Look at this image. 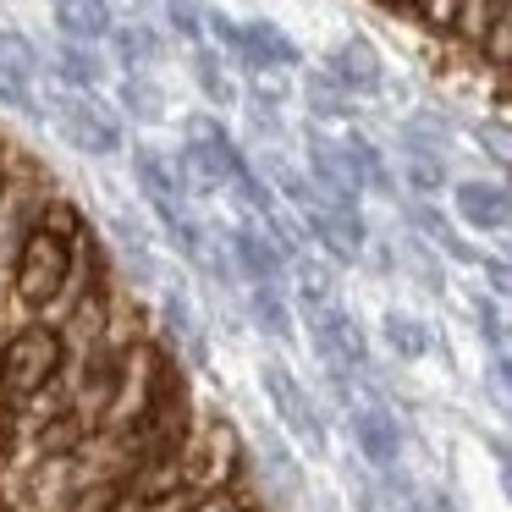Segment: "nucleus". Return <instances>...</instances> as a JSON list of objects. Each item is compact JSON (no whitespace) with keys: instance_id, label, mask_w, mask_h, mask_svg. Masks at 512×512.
I'll use <instances>...</instances> for the list:
<instances>
[{"instance_id":"8","label":"nucleus","mask_w":512,"mask_h":512,"mask_svg":"<svg viewBox=\"0 0 512 512\" xmlns=\"http://www.w3.org/2000/svg\"><path fill=\"white\" fill-rule=\"evenodd\" d=\"M265 397H270V408H276V419L287 424V435H298V441H309V446H325V430H320V413H314V402H309V391L292 380V369L287 364H265Z\"/></svg>"},{"instance_id":"6","label":"nucleus","mask_w":512,"mask_h":512,"mask_svg":"<svg viewBox=\"0 0 512 512\" xmlns=\"http://www.w3.org/2000/svg\"><path fill=\"white\" fill-rule=\"evenodd\" d=\"M452 210L468 232L479 237H507L512 226V193L501 177H463L452 182Z\"/></svg>"},{"instance_id":"7","label":"nucleus","mask_w":512,"mask_h":512,"mask_svg":"<svg viewBox=\"0 0 512 512\" xmlns=\"http://www.w3.org/2000/svg\"><path fill=\"white\" fill-rule=\"evenodd\" d=\"M226 259H232L237 281H248V287L287 292V259L276 254V243L259 226H232L226 232Z\"/></svg>"},{"instance_id":"35","label":"nucleus","mask_w":512,"mask_h":512,"mask_svg":"<svg viewBox=\"0 0 512 512\" xmlns=\"http://www.w3.org/2000/svg\"><path fill=\"white\" fill-rule=\"evenodd\" d=\"M12 413H6V397H0V452H6V441H12Z\"/></svg>"},{"instance_id":"33","label":"nucleus","mask_w":512,"mask_h":512,"mask_svg":"<svg viewBox=\"0 0 512 512\" xmlns=\"http://www.w3.org/2000/svg\"><path fill=\"white\" fill-rule=\"evenodd\" d=\"M479 270H485V276H490V298H507V259H501V254H490L485 259V265H479Z\"/></svg>"},{"instance_id":"4","label":"nucleus","mask_w":512,"mask_h":512,"mask_svg":"<svg viewBox=\"0 0 512 512\" xmlns=\"http://www.w3.org/2000/svg\"><path fill=\"white\" fill-rule=\"evenodd\" d=\"M61 358H67V347H61V336L50 325L12 331L0 342V397H28V391H39L45 380H56Z\"/></svg>"},{"instance_id":"30","label":"nucleus","mask_w":512,"mask_h":512,"mask_svg":"<svg viewBox=\"0 0 512 512\" xmlns=\"http://www.w3.org/2000/svg\"><path fill=\"white\" fill-rule=\"evenodd\" d=\"M479 336H485L490 353H507V320H501V303L496 298H479Z\"/></svg>"},{"instance_id":"1","label":"nucleus","mask_w":512,"mask_h":512,"mask_svg":"<svg viewBox=\"0 0 512 512\" xmlns=\"http://www.w3.org/2000/svg\"><path fill=\"white\" fill-rule=\"evenodd\" d=\"M248 479V457H243V435L226 419H204L188 430V446H182V485L193 496H210V490L243 485Z\"/></svg>"},{"instance_id":"23","label":"nucleus","mask_w":512,"mask_h":512,"mask_svg":"<svg viewBox=\"0 0 512 512\" xmlns=\"http://www.w3.org/2000/svg\"><path fill=\"white\" fill-rule=\"evenodd\" d=\"M496 12H512V0H457V12H452V28L446 34L463 39V45L479 50V39H485V28L496 23Z\"/></svg>"},{"instance_id":"11","label":"nucleus","mask_w":512,"mask_h":512,"mask_svg":"<svg viewBox=\"0 0 512 512\" xmlns=\"http://www.w3.org/2000/svg\"><path fill=\"white\" fill-rule=\"evenodd\" d=\"M336 155H342V166L353 171L358 193H380V199H397V177H391L386 155H380L375 144H369L358 127H342V138H336Z\"/></svg>"},{"instance_id":"10","label":"nucleus","mask_w":512,"mask_h":512,"mask_svg":"<svg viewBox=\"0 0 512 512\" xmlns=\"http://www.w3.org/2000/svg\"><path fill=\"white\" fill-rule=\"evenodd\" d=\"M133 182H138V193H144L149 215H155L160 226L177 221V215H188V199H182V188H177V177H171V160L166 155H155V149L138 144L133 149Z\"/></svg>"},{"instance_id":"12","label":"nucleus","mask_w":512,"mask_h":512,"mask_svg":"<svg viewBox=\"0 0 512 512\" xmlns=\"http://www.w3.org/2000/svg\"><path fill=\"white\" fill-rule=\"evenodd\" d=\"M353 413V441L369 468H391L402 457V424L391 408H347Z\"/></svg>"},{"instance_id":"36","label":"nucleus","mask_w":512,"mask_h":512,"mask_svg":"<svg viewBox=\"0 0 512 512\" xmlns=\"http://www.w3.org/2000/svg\"><path fill=\"white\" fill-rule=\"evenodd\" d=\"M375 6H391V12H402V6H408V0H375Z\"/></svg>"},{"instance_id":"9","label":"nucleus","mask_w":512,"mask_h":512,"mask_svg":"<svg viewBox=\"0 0 512 512\" xmlns=\"http://www.w3.org/2000/svg\"><path fill=\"white\" fill-rule=\"evenodd\" d=\"M237 28H243V50H237L232 67H243V78H254V72H298L303 67V50L292 45L270 17H254V23H237Z\"/></svg>"},{"instance_id":"5","label":"nucleus","mask_w":512,"mask_h":512,"mask_svg":"<svg viewBox=\"0 0 512 512\" xmlns=\"http://www.w3.org/2000/svg\"><path fill=\"white\" fill-rule=\"evenodd\" d=\"M320 72L347 94V100H380V94H386V61H380V50L369 45L364 34H353V39L325 50Z\"/></svg>"},{"instance_id":"2","label":"nucleus","mask_w":512,"mask_h":512,"mask_svg":"<svg viewBox=\"0 0 512 512\" xmlns=\"http://www.w3.org/2000/svg\"><path fill=\"white\" fill-rule=\"evenodd\" d=\"M45 116L56 122V133L67 138V149L89 160H116L127 149V133H122V116L100 100V94H50Z\"/></svg>"},{"instance_id":"27","label":"nucleus","mask_w":512,"mask_h":512,"mask_svg":"<svg viewBox=\"0 0 512 512\" xmlns=\"http://www.w3.org/2000/svg\"><path fill=\"white\" fill-rule=\"evenodd\" d=\"M402 177L419 199H435L441 188H452V171H446L441 155H402Z\"/></svg>"},{"instance_id":"13","label":"nucleus","mask_w":512,"mask_h":512,"mask_svg":"<svg viewBox=\"0 0 512 512\" xmlns=\"http://www.w3.org/2000/svg\"><path fill=\"white\" fill-rule=\"evenodd\" d=\"M50 12H56L61 39H72V45H105L116 28L111 0H50Z\"/></svg>"},{"instance_id":"15","label":"nucleus","mask_w":512,"mask_h":512,"mask_svg":"<svg viewBox=\"0 0 512 512\" xmlns=\"http://www.w3.org/2000/svg\"><path fill=\"white\" fill-rule=\"evenodd\" d=\"M408 221H413V226H419V232H424V237H430V243H435V248H441V254H446V259H457V265H485V254H479V248H468V243H463V237H457V226H452V221H446V215H441V210H435V204H424V199H413V204H408Z\"/></svg>"},{"instance_id":"28","label":"nucleus","mask_w":512,"mask_h":512,"mask_svg":"<svg viewBox=\"0 0 512 512\" xmlns=\"http://www.w3.org/2000/svg\"><path fill=\"white\" fill-rule=\"evenodd\" d=\"M479 56L490 61L496 78H507V67H512V12H496V23L485 28V39H479Z\"/></svg>"},{"instance_id":"16","label":"nucleus","mask_w":512,"mask_h":512,"mask_svg":"<svg viewBox=\"0 0 512 512\" xmlns=\"http://www.w3.org/2000/svg\"><path fill=\"white\" fill-rule=\"evenodd\" d=\"M193 83H199V94L215 105V111H232V105H243V89H237V78L226 72V61L215 56V50H204V45H193Z\"/></svg>"},{"instance_id":"24","label":"nucleus","mask_w":512,"mask_h":512,"mask_svg":"<svg viewBox=\"0 0 512 512\" xmlns=\"http://www.w3.org/2000/svg\"><path fill=\"white\" fill-rule=\"evenodd\" d=\"M380 336H386V347L402 358V364H413V358L430 353V331H424L413 314H397V309H391L386 320H380Z\"/></svg>"},{"instance_id":"34","label":"nucleus","mask_w":512,"mask_h":512,"mask_svg":"<svg viewBox=\"0 0 512 512\" xmlns=\"http://www.w3.org/2000/svg\"><path fill=\"white\" fill-rule=\"evenodd\" d=\"M490 397L507 402V353H490Z\"/></svg>"},{"instance_id":"26","label":"nucleus","mask_w":512,"mask_h":512,"mask_svg":"<svg viewBox=\"0 0 512 512\" xmlns=\"http://www.w3.org/2000/svg\"><path fill=\"white\" fill-rule=\"evenodd\" d=\"M265 171H270V182H276V193H287V204L292 210H303V204H314V188H309V177L298 171V160H287L281 149H265Z\"/></svg>"},{"instance_id":"22","label":"nucleus","mask_w":512,"mask_h":512,"mask_svg":"<svg viewBox=\"0 0 512 512\" xmlns=\"http://www.w3.org/2000/svg\"><path fill=\"white\" fill-rule=\"evenodd\" d=\"M248 314H254V325L270 336V342H292V309H287V292L248 287Z\"/></svg>"},{"instance_id":"17","label":"nucleus","mask_w":512,"mask_h":512,"mask_svg":"<svg viewBox=\"0 0 512 512\" xmlns=\"http://www.w3.org/2000/svg\"><path fill=\"white\" fill-rule=\"evenodd\" d=\"M39 72H45V56H39L34 39L17 34V28H0V78H6V83H23V89H34Z\"/></svg>"},{"instance_id":"29","label":"nucleus","mask_w":512,"mask_h":512,"mask_svg":"<svg viewBox=\"0 0 512 512\" xmlns=\"http://www.w3.org/2000/svg\"><path fill=\"white\" fill-rule=\"evenodd\" d=\"M160 12H166V28L182 45H204V12L193 0H160Z\"/></svg>"},{"instance_id":"32","label":"nucleus","mask_w":512,"mask_h":512,"mask_svg":"<svg viewBox=\"0 0 512 512\" xmlns=\"http://www.w3.org/2000/svg\"><path fill=\"white\" fill-rule=\"evenodd\" d=\"M408 12L419 17L424 28H435V34H446V28H452V12H457V0H408Z\"/></svg>"},{"instance_id":"19","label":"nucleus","mask_w":512,"mask_h":512,"mask_svg":"<svg viewBox=\"0 0 512 512\" xmlns=\"http://www.w3.org/2000/svg\"><path fill=\"white\" fill-rule=\"evenodd\" d=\"M105 45L122 56V72H149L160 61V34L149 23H116Z\"/></svg>"},{"instance_id":"31","label":"nucleus","mask_w":512,"mask_h":512,"mask_svg":"<svg viewBox=\"0 0 512 512\" xmlns=\"http://www.w3.org/2000/svg\"><path fill=\"white\" fill-rule=\"evenodd\" d=\"M474 138H479V149H490V166H496V177H501V171H507V122H501V116L490 127L479 122Z\"/></svg>"},{"instance_id":"18","label":"nucleus","mask_w":512,"mask_h":512,"mask_svg":"<svg viewBox=\"0 0 512 512\" xmlns=\"http://www.w3.org/2000/svg\"><path fill=\"white\" fill-rule=\"evenodd\" d=\"M116 105H122L133 122H166V94H160V83L149 78V72H122V83H116Z\"/></svg>"},{"instance_id":"25","label":"nucleus","mask_w":512,"mask_h":512,"mask_svg":"<svg viewBox=\"0 0 512 512\" xmlns=\"http://www.w3.org/2000/svg\"><path fill=\"white\" fill-rule=\"evenodd\" d=\"M89 435H94L89 424H78L72 413H61V419L39 424V430H34V441H39V457H78Z\"/></svg>"},{"instance_id":"14","label":"nucleus","mask_w":512,"mask_h":512,"mask_svg":"<svg viewBox=\"0 0 512 512\" xmlns=\"http://www.w3.org/2000/svg\"><path fill=\"white\" fill-rule=\"evenodd\" d=\"M50 72H56L72 94H100L105 78H111V61L100 56V45H72V39H61Z\"/></svg>"},{"instance_id":"3","label":"nucleus","mask_w":512,"mask_h":512,"mask_svg":"<svg viewBox=\"0 0 512 512\" xmlns=\"http://www.w3.org/2000/svg\"><path fill=\"white\" fill-rule=\"evenodd\" d=\"M72 276V243H61V237L39 232V226H28L23 243H17L12 254V292H17V309L34 320L39 309H45L50 298H56L61 287H67Z\"/></svg>"},{"instance_id":"37","label":"nucleus","mask_w":512,"mask_h":512,"mask_svg":"<svg viewBox=\"0 0 512 512\" xmlns=\"http://www.w3.org/2000/svg\"><path fill=\"white\" fill-rule=\"evenodd\" d=\"M441 512H452V507H441Z\"/></svg>"},{"instance_id":"21","label":"nucleus","mask_w":512,"mask_h":512,"mask_svg":"<svg viewBox=\"0 0 512 512\" xmlns=\"http://www.w3.org/2000/svg\"><path fill=\"white\" fill-rule=\"evenodd\" d=\"M303 100H309V116L336 122V127H353V116H358V100H347L325 72H309V78H303Z\"/></svg>"},{"instance_id":"20","label":"nucleus","mask_w":512,"mask_h":512,"mask_svg":"<svg viewBox=\"0 0 512 512\" xmlns=\"http://www.w3.org/2000/svg\"><path fill=\"white\" fill-rule=\"evenodd\" d=\"M34 226H39V232H50V237H61V243H78V237L89 232V215H83L78 199H67V193H50V199H39Z\"/></svg>"}]
</instances>
